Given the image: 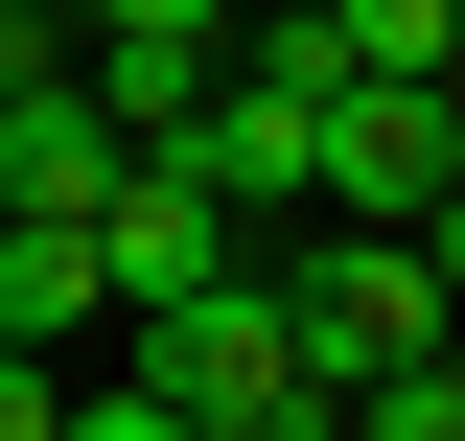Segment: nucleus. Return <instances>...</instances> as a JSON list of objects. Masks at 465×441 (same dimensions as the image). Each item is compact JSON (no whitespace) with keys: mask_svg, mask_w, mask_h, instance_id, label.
Masks as SVG:
<instances>
[{"mask_svg":"<svg viewBox=\"0 0 465 441\" xmlns=\"http://www.w3.org/2000/svg\"><path fill=\"white\" fill-rule=\"evenodd\" d=\"M256 279H280V326H302V395H372V372H419V348H465L419 232H280Z\"/></svg>","mask_w":465,"mask_h":441,"instance_id":"nucleus-1","label":"nucleus"},{"mask_svg":"<svg viewBox=\"0 0 465 441\" xmlns=\"http://www.w3.org/2000/svg\"><path fill=\"white\" fill-rule=\"evenodd\" d=\"M140 395H163V418H210V441H232V418H280V395H302V326H280V279L232 256L186 326H140Z\"/></svg>","mask_w":465,"mask_h":441,"instance_id":"nucleus-2","label":"nucleus"},{"mask_svg":"<svg viewBox=\"0 0 465 441\" xmlns=\"http://www.w3.org/2000/svg\"><path fill=\"white\" fill-rule=\"evenodd\" d=\"M116 186H140V140L94 116V70H24L0 93V232H94Z\"/></svg>","mask_w":465,"mask_h":441,"instance_id":"nucleus-3","label":"nucleus"},{"mask_svg":"<svg viewBox=\"0 0 465 441\" xmlns=\"http://www.w3.org/2000/svg\"><path fill=\"white\" fill-rule=\"evenodd\" d=\"M442 186H465L442 93H326V232H442Z\"/></svg>","mask_w":465,"mask_h":441,"instance_id":"nucleus-4","label":"nucleus"},{"mask_svg":"<svg viewBox=\"0 0 465 441\" xmlns=\"http://www.w3.org/2000/svg\"><path fill=\"white\" fill-rule=\"evenodd\" d=\"M94 279H116V326H186V302L232 279V232H210V186H163V163H140V186L94 210Z\"/></svg>","mask_w":465,"mask_h":441,"instance_id":"nucleus-5","label":"nucleus"},{"mask_svg":"<svg viewBox=\"0 0 465 441\" xmlns=\"http://www.w3.org/2000/svg\"><path fill=\"white\" fill-rule=\"evenodd\" d=\"M70 326H116L94 232H0V348H70Z\"/></svg>","mask_w":465,"mask_h":441,"instance_id":"nucleus-6","label":"nucleus"},{"mask_svg":"<svg viewBox=\"0 0 465 441\" xmlns=\"http://www.w3.org/2000/svg\"><path fill=\"white\" fill-rule=\"evenodd\" d=\"M47 24H70V47H163V70H210L232 0H47Z\"/></svg>","mask_w":465,"mask_h":441,"instance_id":"nucleus-7","label":"nucleus"},{"mask_svg":"<svg viewBox=\"0 0 465 441\" xmlns=\"http://www.w3.org/2000/svg\"><path fill=\"white\" fill-rule=\"evenodd\" d=\"M349 441H465V348H419V372H372V395H349Z\"/></svg>","mask_w":465,"mask_h":441,"instance_id":"nucleus-8","label":"nucleus"},{"mask_svg":"<svg viewBox=\"0 0 465 441\" xmlns=\"http://www.w3.org/2000/svg\"><path fill=\"white\" fill-rule=\"evenodd\" d=\"M70 441H210V418H163L140 372H94V395H70Z\"/></svg>","mask_w":465,"mask_h":441,"instance_id":"nucleus-9","label":"nucleus"},{"mask_svg":"<svg viewBox=\"0 0 465 441\" xmlns=\"http://www.w3.org/2000/svg\"><path fill=\"white\" fill-rule=\"evenodd\" d=\"M0 441H70V372H47V348H0Z\"/></svg>","mask_w":465,"mask_h":441,"instance_id":"nucleus-10","label":"nucleus"},{"mask_svg":"<svg viewBox=\"0 0 465 441\" xmlns=\"http://www.w3.org/2000/svg\"><path fill=\"white\" fill-rule=\"evenodd\" d=\"M24 70H70V24H47V0H0V93H24Z\"/></svg>","mask_w":465,"mask_h":441,"instance_id":"nucleus-11","label":"nucleus"},{"mask_svg":"<svg viewBox=\"0 0 465 441\" xmlns=\"http://www.w3.org/2000/svg\"><path fill=\"white\" fill-rule=\"evenodd\" d=\"M419 256H442V326H465V186H442V232H419Z\"/></svg>","mask_w":465,"mask_h":441,"instance_id":"nucleus-12","label":"nucleus"}]
</instances>
